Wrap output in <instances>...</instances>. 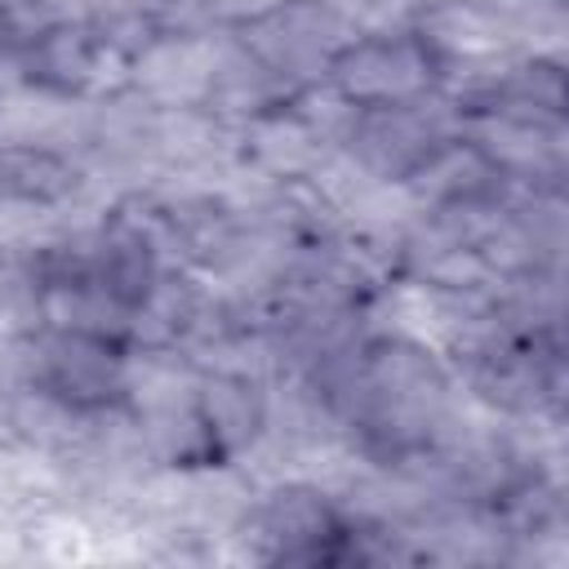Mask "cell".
<instances>
[{"instance_id":"2","label":"cell","mask_w":569,"mask_h":569,"mask_svg":"<svg viewBox=\"0 0 569 569\" xmlns=\"http://www.w3.org/2000/svg\"><path fill=\"white\" fill-rule=\"evenodd\" d=\"M89 187L84 151L58 138H0V204L18 213H58Z\"/></svg>"},{"instance_id":"1","label":"cell","mask_w":569,"mask_h":569,"mask_svg":"<svg viewBox=\"0 0 569 569\" xmlns=\"http://www.w3.org/2000/svg\"><path fill=\"white\" fill-rule=\"evenodd\" d=\"M338 111H378L453 89V62L409 18L396 27H356L325 62L316 84Z\"/></svg>"}]
</instances>
